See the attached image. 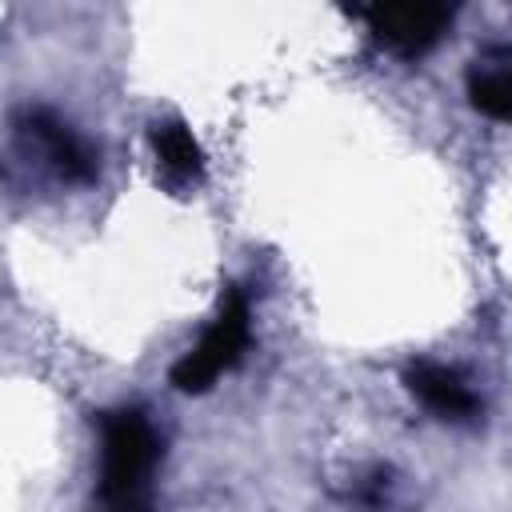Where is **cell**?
<instances>
[{
  "instance_id": "obj_1",
  "label": "cell",
  "mask_w": 512,
  "mask_h": 512,
  "mask_svg": "<svg viewBox=\"0 0 512 512\" xmlns=\"http://www.w3.org/2000/svg\"><path fill=\"white\" fill-rule=\"evenodd\" d=\"M100 472L92 512H156V468L164 440L140 404H116L96 412Z\"/></svg>"
},
{
  "instance_id": "obj_2",
  "label": "cell",
  "mask_w": 512,
  "mask_h": 512,
  "mask_svg": "<svg viewBox=\"0 0 512 512\" xmlns=\"http://www.w3.org/2000/svg\"><path fill=\"white\" fill-rule=\"evenodd\" d=\"M252 344V304L240 284H228L220 292L212 324L200 332V340L172 364V388L184 396L208 392L224 372L240 364V356Z\"/></svg>"
},
{
  "instance_id": "obj_3",
  "label": "cell",
  "mask_w": 512,
  "mask_h": 512,
  "mask_svg": "<svg viewBox=\"0 0 512 512\" xmlns=\"http://www.w3.org/2000/svg\"><path fill=\"white\" fill-rule=\"evenodd\" d=\"M356 16L388 52L404 60H420L428 48L444 40V32L456 20V8L452 4H372V8H356Z\"/></svg>"
},
{
  "instance_id": "obj_4",
  "label": "cell",
  "mask_w": 512,
  "mask_h": 512,
  "mask_svg": "<svg viewBox=\"0 0 512 512\" xmlns=\"http://www.w3.org/2000/svg\"><path fill=\"white\" fill-rule=\"evenodd\" d=\"M24 136H32L40 144V152L48 156V164L56 168L60 180L68 184H92L100 172L96 152L88 148V140H80L60 116H52L48 108H28L24 112Z\"/></svg>"
},
{
  "instance_id": "obj_5",
  "label": "cell",
  "mask_w": 512,
  "mask_h": 512,
  "mask_svg": "<svg viewBox=\"0 0 512 512\" xmlns=\"http://www.w3.org/2000/svg\"><path fill=\"white\" fill-rule=\"evenodd\" d=\"M404 388L440 420H472L480 412V396L468 388V380L448 368V364H432L420 360L404 372Z\"/></svg>"
},
{
  "instance_id": "obj_6",
  "label": "cell",
  "mask_w": 512,
  "mask_h": 512,
  "mask_svg": "<svg viewBox=\"0 0 512 512\" xmlns=\"http://www.w3.org/2000/svg\"><path fill=\"white\" fill-rule=\"evenodd\" d=\"M148 148L160 164V172L172 184H196L204 176V148L192 136V128L180 116H160L148 124Z\"/></svg>"
},
{
  "instance_id": "obj_7",
  "label": "cell",
  "mask_w": 512,
  "mask_h": 512,
  "mask_svg": "<svg viewBox=\"0 0 512 512\" xmlns=\"http://www.w3.org/2000/svg\"><path fill=\"white\" fill-rule=\"evenodd\" d=\"M468 104L488 120H512V48H492L468 68Z\"/></svg>"
}]
</instances>
